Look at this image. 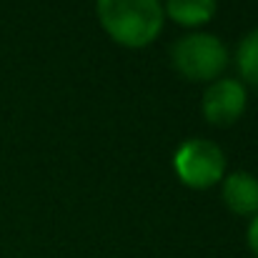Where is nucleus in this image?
Returning <instances> with one entry per match:
<instances>
[{"mask_svg": "<svg viewBox=\"0 0 258 258\" xmlns=\"http://www.w3.org/2000/svg\"><path fill=\"white\" fill-rule=\"evenodd\" d=\"M103 30L125 48H146L163 28L161 0H98Z\"/></svg>", "mask_w": 258, "mask_h": 258, "instance_id": "obj_1", "label": "nucleus"}, {"mask_svg": "<svg viewBox=\"0 0 258 258\" xmlns=\"http://www.w3.org/2000/svg\"><path fill=\"white\" fill-rule=\"evenodd\" d=\"M171 58L180 76L190 81H213L228 66V48L211 33H190L173 45Z\"/></svg>", "mask_w": 258, "mask_h": 258, "instance_id": "obj_2", "label": "nucleus"}, {"mask_svg": "<svg viewBox=\"0 0 258 258\" xmlns=\"http://www.w3.org/2000/svg\"><path fill=\"white\" fill-rule=\"evenodd\" d=\"M173 168L178 178L190 188H211L226 173V156L223 151L206 138H188L173 153Z\"/></svg>", "mask_w": 258, "mask_h": 258, "instance_id": "obj_3", "label": "nucleus"}, {"mask_svg": "<svg viewBox=\"0 0 258 258\" xmlns=\"http://www.w3.org/2000/svg\"><path fill=\"white\" fill-rule=\"evenodd\" d=\"M246 100H248V93L241 81H233V78L216 81L203 93V115L208 123L218 128L233 125L243 115Z\"/></svg>", "mask_w": 258, "mask_h": 258, "instance_id": "obj_4", "label": "nucleus"}, {"mask_svg": "<svg viewBox=\"0 0 258 258\" xmlns=\"http://www.w3.org/2000/svg\"><path fill=\"white\" fill-rule=\"evenodd\" d=\"M223 201L238 216L258 213V178L246 171L231 173L223 178Z\"/></svg>", "mask_w": 258, "mask_h": 258, "instance_id": "obj_5", "label": "nucleus"}, {"mask_svg": "<svg viewBox=\"0 0 258 258\" xmlns=\"http://www.w3.org/2000/svg\"><path fill=\"white\" fill-rule=\"evenodd\" d=\"M163 15L185 28L206 25L216 15V0H166Z\"/></svg>", "mask_w": 258, "mask_h": 258, "instance_id": "obj_6", "label": "nucleus"}, {"mask_svg": "<svg viewBox=\"0 0 258 258\" xmlns=\"http://www.w3.org/2000/svg\"><path fill=\"white\" fill-rule=\"evenodd\" d=\"M236 63H238L241 76H243L251 86H258V28L251 30V33L241 40V45H238V50H236Z\"/></svg>", "mask_w": 258, "mask_h": 258, "instance_id": "obj_7", "label": "nucleus"}, {"mask_svg": "<svg viewBox=\"0 0 258 258\" xmlns=\"http://www.w3.org/2000/svg\"><path fill=\"white\" fill-rule=\"evenodd\" d=\"M246 238H248V248H251V251H253V256L258 258V213L253 216V221H251V226H248Z\"/></svg>", "mask_w": 258, "mask_h": 258, "instance_id": "obj_8", "label": "nucleus"}]
</instances>
